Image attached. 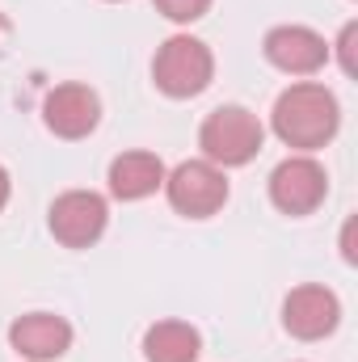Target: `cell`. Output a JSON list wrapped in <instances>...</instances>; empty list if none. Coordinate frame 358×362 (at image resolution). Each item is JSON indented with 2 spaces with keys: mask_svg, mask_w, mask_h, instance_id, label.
<instances>
[{
  "mask_svg": "<svg viewBox=\"0 0 358 362\" xmlns=\"http://www.w3.org/2000/svg\"><path fill=\"white\" fill-rule=\"evenodd\" d=\"M202 333L190 320H156L144 333V358L148 362H198Z\"/></svg>",
  "mask_w": 358,
  "mask_h": 362,
  "instance_id": "cell-12",
  "label": "cell"
},
{
  "mask_svg": "<svg viewBox=\"0 0 358 362\" xmlns=\"http://www.w3.org/2000/svg\"><path fill=\"white\" fill-rule=\"evenodd\" d=\"M354 42H358V21H350L337 38V59H342V72L346 76H358V64H354Z\"/></svg>",
  "mask_w": 358,
  "mask_h": 362,
  "instance_id": "cell-14",
  "label": "cell"
},
{
  "mask_svg": "<svg viewBox=\"0 0 358 362\" xmlns=\"http://www.w3.org/2000/svg\"><path fill=\"white\" fill-rule=\"evenodd\" d=\"M342 325V299L321 286V282H304L295 291H287L282 299V329L295 341H325L329 333H337Z\"/></svg>",
  "mask_w": 358,
  "mask_h": 362,
  "instance_id": "cell-7",
  "label": "cell"
},
{
  "mask_svg": "<svg viewBox=\"0 0 358 362\" xmlns=\"http://www.w3.org/2000/svg\"><path fill=\"white\" fill-rule=\"evenodd\" d=\"M8 194H13V181H8V169L0 165V211L8 206Z\"/></svg>",
  "mask_w": 358,
  "mask_h": 362,
  "instance_id": "cell-16",
  "label": "cell"
},
{
  "mask_svg": "<svg viewBox=\"0 0 358 362\" xmlns=\"http://www.w3.org/2000/svg\"><path fill=\"white\" fill-rule=\"evenodd\" d=\"M329 198V173L321 160H312L308 152H295L287 156L282 165H274L270 173V202L282 211V215H312L321 211V202Z\"/></svg>",
  "mask_w": 358,
  "mask_h": 362,
  "instance_id": "cell-5",
  "label": "cell"
},
{
  "mask_svg": "<svg viewBox=\"0 0 358 362\" xmlns=\"http://www.w3.org/2000/svg\"><path fill=\"white\" fill-rule=\"evenodd\" d=\"M110 4H118V0H110Z\"/></svg>",
  "mask_w": 358,
  "mask_h": 362,
  "instance_id": "cell-18",
  "label": "cell"
},
{
  "mask_svg": "<svg viewBox=\"0 0 358 362\" xmlns=\"http://www.w3.org/2000/svg\"><path fill=\"white\" fill-rule=\"evenodd\" d=\"M4 34H8V17L0 13V42H4Z\"/></svg>",
  "mask_w": 358,
  "mask_h": 362,
  "instance_id": "cell-17",
  "label": "cell"
},
{
  "mask_svg": "<svg viewBox=\"0 0 358 362\" xmlns=\"http://www.w3.org/2000/svg\"><path fill=\"white\" fill-rule=\"evenodd\" d=\"M152 4H156L161 17H169L178 25H190L198 17H207V8H211V0H152Z\"/></svg>",
  "mask_w": 358,
  "mask_h": 362,
  "instance_id": "cell-13",
  "label": "cell"
},
{
  "mask_svg": "<svg viewBox=\"0 0 358 362\" xmlns=\"http://www.w3.org/2000/svg\"><path fill=\"white\" fill-rule=\"evenodd\" d=\"M169 206L185 219H211L228 202V177L211 160H181L173 173H165Z\"/></svg>",
  "mask_w": 358,
  "mask_h": 362,
  "instance_id": "cell-4",
  "label": "cell"
},
{
  "mask_svg": "<svg viewBox=\"0 0 358 362\" xmlns=\"http://www.w3.org/2000/svg\"><path fill=\"white\" fill-rule=\"evenodd\" d=\"M8 346L25 362H55L72 350V325L55 312H30L8 325Z\"/></svg>",
  "mask_w": 358,
  "mask_h": 362,
  "instance_id": "cell-10",
  "label": "cell"
},
{
  "mask_svg": "<svg viewBox=\"0 0 358 362\" xmlns=\"http://www.w3.org/2000/svg\"><path fill=\"white\" fill-rule=\"evenodd\" d=\"M42 122L55 139H89L101 122V97L81 81L55 85L42 97Z\"/></svg>",
  "mask_w": 358,
  "mask_h": 362,
  "instance_id": "cell-8",
  "label": "cell"
},
{
  "mask_svg": "<svg viewBox=\"0 0 358 362\" xmlns=\"http://www.w3.org/2000/svg\"><path fill=\"white\" fill-rule=\"evenodd\" d=\"M110 194L118 202H139L165 189V160L156 152H122L110 160Z\"/></svg>",
  "mask_w": 358,
  "mask_h": 362,
  "instance_id": "cell-11",
  "label": "cell"
},
{
  "mask_svg": "<svg viewBox=\"0 0 358 362\" xmlns=\"http://www.w3.org/2000/svg\"><path fill=\"white\" fill-rule=\"evenodd\" d=\"M51 236L64 245V249H89L105 236V223H110V202L97 194V189H68L51 202Z\"/></svg>",
  "mask_w": 358,
  "mask_h": 362,
  "instance_id": "cell-6",
  "label": "cell"
},
{
  "mask_svg": "<svg viewBox=\"0 0 358 362\" xmlns=\"http://www.w3.org/2000/svg\"><path fill=\"white\" fill-rule=\"evenodd\" d=\"M262 51H266L270 68L287 76H316L333 55V47L308 25H274L262 38Z\"/></svg>",
  "mask_w": 358,
  "mask_h": 362,
  "instance_id": "cell-9",
  "label": "cell"
},
{
  "mask_svg": "<svg viewBox=\"0 0 358 362\" xmlns=\"http://www.w3.org/2000/svg\"><path fill=\"white\" fill-rule=\"evenodd\" d=\"M342 257L354 266L358 262V249H354V219H346V232H342Z\"/></svg>",
  "mask_w": 358,
  "mask_h": 362,
  "instance_id": "cell-15",
  "label": "cell"
},
{
  "mask_svg": "<svg viewBox=\"0 0 358 362\" xmlns=\"http://www.w3.org/2000/svg\"><path fill=\"white\" fill-rule=\"evenodd\" d=\"M152 81L156 89L173 101H190L198 93L211 89L215 81V55L202 38L194 34H173L156 47V59H152Z\"/></svg>",
  "mask_w": 358,
  "mask_h": 362,
  "instance_id": "cell-3",
  "label": "cell"
},
{
  "mask_svg": "<svg viewBox=\"0 0 358 362\" xmlns=\"http://www.w3.org/2000/svg\"><path fill=\"white\" fill-rule=\"evenodd\" d=\"M266 144V127L253 110L245 105H219L202 118L198 127V148H202V160L219 165V169H241L249 165Z\"/></svg>",
  "mask_w": 358,
  "mask_h": 362,
  "instance_id": "cell-2",
  "label": "cell"
},
{
  "mask_svg": "<svg viewBox=\"0 0 358 362\" xmlns=\"http://www.w3.org/2000/svg\"><path fill=\"white\" fill-rule=\"evenodd\" d=\"M270 127L287 148L312 156L316 148L333 144V135L342 131V105H337L333 89H325L316 81H299L278 93V101L270 110Z\"/></svg>",
  "mask_w": 358,
  "mask_h": 362,
  "instance_id": "cell-1",
  "label": "cell"
}]
</instances>
